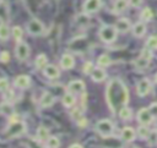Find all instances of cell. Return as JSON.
Returning <instances> with one entry per match:
<instances>
[{"instance_id":"1","label":"cell","mask_w":157,"mask_h":148,"mask_svg":"<svg viewBox=\"0 0 157 148\" xmlns=\"http://www.w3.org/2000/svg\"><path fill=\"white\" fill-rule=\"evenodd\" d=\"M107 103L113 113L119 111L128 104L129 92L125 84L119 80H112L107 86Z\"/></svg>"},{"instance_id":"2","label":"cell","mask_w":157,"mask_h":148,"mask_svg":"<svg viewBox=\"0 0 157 148\" xmlns=\"http://www.w3.org/2000/svg\"><path fill=\"white\" fill-rule=\"evenodd\" d=\"M117 32L118 31H117L115 26H109V24L103 26L99 29V38L105 43H112L117 38Z\"/></svg>"},{"instance_id":"3","label":"cell","mask_w":157,"mask_h":148,"mask_svg":"<svg viewBox=\"0 0 157 148\" xmlns=\"http://www.w3.org/2000/svg\"><path fill=\"white\" fill-rule=\"evenodd\" d=\"M114 130V125L110 120L108 119H103L101 121H98L96 124V131L102 136V137H108L113 133Z\"/></svg>"},{"instance_id":"4","label":"cell","mask_w":157,"mask_h":148,"mask_svg":"<svg viewBox=\"0 0 157 148\" xmlns=\"http://www.w3.org/2000/svg\"><path fill=\"white\" fill-rule=\"evenodd\" d=\"M151 51H152V50H150V49H147V48L144 49L141 56L137 57V59L134 61V66H135L137 70H144V68H146V67L148 66L150 57H151V55H152Z\"/></svg>"},{"instance_id":"5","label":"cell","mask_w":157,"mask_h":148,"mask_svg":"<svg viewBox=\"0 0 157 148\" xmlns=\"http://www.w3.org/2000/svg\"><path fill=\"white\" fill-rule=\"evenodd\" d=\"M25 132H26V124L23 121H17V122L10 125L6 136L13 138V137H18V136L23 135Z\"/></svg>"},{"instance_id":"6","label":"cell","mask_w":157,"mask_h":148,"mask_svg":"<svg viewBox=\"0 0 157 148\" xmlns=\"http://www.w3.org/2000/svg\"><path fill=\"white\" fill-rule=\"evenodd\" d=\"M27 31L32 35H39L44 32V26L38 20H31L27 24Z\"/></svg>"},{"instance_id":"7","label":"cell","mask_w":157,"mask_h":148,"mask_svg":"<svg viewBox=\"0 0 157 148\" xmlns=\"http://www.w3.org/2000/svg\"><path fill=\"white\" fill-rule=\"evenodd\" d=\"M15 51H16V56L20 61H25L29 55V48L25 42H18Z\"/></svg>"},{"instance_id":"8","label":"cell","mask_w":157,"mask_h":148,"mask_svg":"<svg viewBox=\"0 0 157 148\" xmlns=\"http://www.w3.org/2000/svg\"><path fill=\"white\" fill-rule=\"evenodd\" d=\"M86 86L83 83V81L81 80H75V81H71L67 86V91L72 94H78V93H83Z\"/></svg>"},{"instance_id":"9","label":"cell","mask_w":157,"mask_h":148,"mask_svg":"<svg viewBox=\"0 0 157 148\" xmlns=\"http://www.w3.org/2000/svg\"><path fill=\"white\" fill-rule=\"evenodd\" d=\"M101 5H102L101 0H86L83 4V11L86 13H93L99 10Z\"/></svg>"},{"instance_id":"10","label":"cell","mask_w":157,"mask_h":148,"mask_svg":"<svg viewBox=\"0 0 157 148\" xmlns=\"http://www.w3.org/2000/svg\"><path fill=\"white\" fill-rule=\"evenodd\" d=\"M137 120L141 125H148L152 121V114L150 109H146V108L140 109V111L137 113Z\"/></svg>"},{"instance_id":"11","label":"cell","mask_w":157,"mask_h":148,"mask_svg":"<svg viewBox=\"0 0 157 148\" xmlns=\"http://www.w3.org/2000/svg\"><path fill=\"white\" fill-rule=\"evenodd\" d=\"M150 89H151V84H150L148 80H146V78L141 80L136 86V92L140 97H145L146 94H148Z\"/></svg>"},{"instance_id":"12","label":"cell","mask_w":157,"mask_h":148,"mask_svg":"<svg viewBox=\"0 0 157 148\" xmlns=\"http://www.w3.org/2000/svg\"><path fill=\"white\" fill-rule=\"evenodd\" d=\"M29 84H31V78L27 75H20V76H17L15 78V86L17 88L25 89V88H28Z\"/></svg>"},{"instance_id":"13","label":"cell","mask_w":157,"mask_h":148,"mask_svg":"<svg viewBox=\"0 0 157 148\" xmlns=\"http://www.w3.org/2000/svg\"><path fill=\"white\" fill-rule=\"evenodd\" d=\"M60 65H61V67L65 68V70L72 68L74 65H75V60H74L72 55H70V54H64V55L61 56V59H60Z\"/></svg>"},{"instance_id":"14","label":"cell","mask_w":157,"mask_h":148,"mask_svg":"<svg viewBox=\"0 0 157 148\" xmlns=\"http://www.w3.org/2000/svg\"><path fill=\"white\" fill-rule=\"evenodd\" d=\"M44 75L48 77V78H56L59 75H60V72H59V68L55 66V65H53V64H48L45 67H44Z\"/></svg>"},{"instance_id":"15","label":"cell","mask_w":157,"mask_h":148,"mask_svg":"<svg viewBox=\"0 0 157 148\" xmlns=\"http://www.w3.org/2000/svg\"><path fill=\"white\" fill-rule=\"evenodd\" d=\"M130 27H131V24H130V21H129L128 18H120V20H118L117 23H115L117 31H118V32H121V33L128 32V31L130 29Z\"/></svg>"},{"instance_id":"16","label":"cell","mask_w":157,"mask_h":148,"mask_svg":"<svg viewBox=\"0 0 157 148\" xmlns=\"http://www.w3.org/2000/svg\"><path fill=\"white\" fill-rule=\"evenodd\" d=\"M53 103H54V97H53V94L49 93V92H44V94L42 95V98H40V100H39L40 106H42V108H49L50 105H53Z\"/></svg>"},{"instance_id":"17","label":"cell","mask_w":157,"mask_h":148,"mask_svg":"<svg viewBox=\"0 0 157 148\" xmlns=\"http://www.w3.org/2000/svg\"><path fill=\"white\" fill-rule=\"evenodd\" d=\"M121 138L125 142L134 141V138H135V130L132 127H129V126L124 127L123 131H121Z\"/></svg>"},{"instance_id":"18","label":"cell","mask_w":157,"mask_h":148,"mask_svg":"<svg viewBox=\"0 0 157 148\" xmlns=\"http://www.w3.org/2000/svg\"><path fill=\"white\" fill-rule=\"evenodd\" d=\"M105 71L102 68V67H98V68H94L93 70V72L91 73V77H92V80L93 81H96V82H102L104 78H105Z\"/></svg>"},{"instance_id":"19","label":"cell","mask_w":157,"mask_h":148,"mask_svg":"<svg viewBox=\"0 0 157 148\" xmlns=\"http://www.w3.org/2000/svg\"><path fill=\"white\" fill-rule=\"evenodd\" d=\"M145 32H146V26H145V23L144 22H137V23H135L134 24V27H132V33H134V35L135 37H142L144 34H145Z\"/></svg>"},{"instance_id":"20","label":"cell","mask_w":157,"mask_h":148,"mask_svg":"<svg viewBox=\"0 0 157 148\" xmlns=\"http://www.w3.org/2000/svg\"><path fill=\"white\" fill-rule=\"evenodd\" d=\"M49 138V131L44 126H39L37 130V141L38 142H45Z\"/></svg>"},{"instance_id":"21","label":"cell","mask_w":157,"mask_h":148,"mask_svg":"<svg viewBox=\"0 0 157 148\" xmlns=\"http://www.w3.org/2000/svg\"><path fill=\"white\" fill-rule=\"evenodd\" d=\"M128 4H129L128 0H115V2H114V7H113L114 12H115V13H120V12H123V11L128 7Z\"/></svg>"},{"instance_id":"22","label":"cell","mask_w":157,"mask_h":148,"mask_svg":"<svg viewBox=\"0 0 157 148\" xmlns=\"http://www.w3.org/2000/svg\"><path fill=\"white\" fill-rule=\"evenodd\" d=\"M48 65V59H47V55L44 54H39L37 57H36V67L39 68V70H44V67Z\"/></svg>"},{"instance_id":"23","label":"cell","mask_w":157,"mask_h":148,"mask_svg":"<svg viewBox=\"0 0 157 148\" xmlns=\"http://www.w3.org/2000/svg\"><path fill=\"white\" fill-rule=\"evenodd\" d=\"M61 100H63V104H64L66 108H71V106L75 104V102H76V99H75L74 94H72V93H70V92L65 93Z\"/></svg>"},{"instance_id":"24","label":"cell","mask_w":157,"mask_h":148,"mask_svg":"<svg viewBox=\"0 0 157 148\" xmlns=\"http://www.w3.org/2000/svg\"><path fill=\"white\" fill-rule=\"evenodd\" d=\"M60 141L55 136H49V138L45 141V148H59Z\"/></svg>"},{"instance_id":"25","label":"cell","mask_w":157,"mask_h":148,"mask_svg":"<svg viewBox=\"0 0 157 148\" xmlns=\"http://www.w3.org/2000/svg\"><path fill=\"white\" fill-rule=\"evenodd\" d=\"M0 113H1L2 115L10 116V115L13 114V108H12V105H11L9 102H5V103H2V104L0 105Z\"/></svg>"},{"instance_id":"26","label":"cell","mask_w":157,"mask_h":148,"mask_svg":"<svg viewBox=\"0 0 157 148\" xmlns=\"http://www.w3.org/2000/svg\"><path fill=\"white\" fill-rule=\"evenodd\" d=\"M110 57L107 55V54H103V55H101L99 57H98V60H97V64H98V66L99 67H107L108 65H110Z\"/></svg>"},{"instance_id":"27","label":"cell","mask_w":157,"mask_h":148,"mask_svg":"<svg viewBox=\"0 0 157 148\" xmlns=\"http://www.w3.org/2000/svg\"><path fill=\"white\" fill-rule=\"evenodd\" d=\"M10 35V29L5 23H0V40H7Z\"/></svg>"},{"instance_id":"28","label":"cell","mask_w":157,"mask_h":148,"mask_svg":"<svg viewBox=\"0 0 157 148\" xmlns=\"http://www.w3.org/2000/svg\"><path fill=\"white\" fill-rule=\"evenodd\" d=\"M146 48L150 50H156L157 49V37L156 35H151L147 42H146Z\"/></svg>"},{"instance_id":"29","label":"cell","mask_w":157,"mask_h":148,"mask_svg":"<svg viewBox=\"0 0 157 148\" xmlns=\"http://www.w3.org/2000/svg\"><path fill=\"white\" fill-rule=\"evenodd\" d=\"M152 17H153V12H152L151 9L146 7V9L142 10V12H141V20L142 21H150Z\"/></svg>"},{"instance_id":"30","label":"cell","mask_w":157,"mask_h":148,"mask_svg":"<svg viewBox=\"0 0 157 148\" xmlns=\"http://www.w3.org/2000/svg\"><path fill=\"white\" fill-rule=\"evenodd\" d=\"M12 35H13V38H15L17 42H21L22 35H23L22 28H21V27H18V26H15V27L12 28Z\"/></svg>"},{"instance_id":"31","label":"cell","mask_w":157,"mask_h":148,"mask_svg":"<svg viewBox=\"0 0 157 148\" xmlns=\"http://www.w3.org/2000/svg\"><path fill=\"white\" fill-rule=\"evenodd\" d=\"M119 116H120V119H123V120H129L130 116H131V110H130L129 108L124 106V108H121V109L119 110Z\"/></svg>"},{"instance_id":"32","label":"cell","mask_w":157,"mask_h":148,"mask_svg":"<svg viewBox=\"0 0 157 148\" xmlns=\"http://www.w3.org/2000/svg\"><path fill=\"white\" fill-rule=\"evenodd\" d=\"M137 133H139V136L142 137V138H147V137L150 136V131H148L147 127H145V125H142V126H140V127L137 128Z\"/></svg>"},{"instance_id":"33","label":"cell","mask_w":157,"mask_h":148,"mask_svg":"<svg viewBox=\"0 0 157 148\" xmlns=\"http://www.w3.org/2000/svg\"><path fill=\"white\" fill-rule=\"evenodd\" d=\"M93 70H94V67H93V64H92L91 61H87V62L83 65V72H85L86 75L92 73V72H93Z\"/></svg>"},{"instance_id":"34","label":"cell","mask_w":157,"mask_h":148,"mask_svg":"<svg viewBox=\"0 0 157 148\" xmlns=\"http://www.w3.org/2000/svg\"><path fill=\"white\" fill-rule=\"evenodd\" d=\"M0 91H9V82L6 78H0Z\"/></svg>"},{"instance_id":"35","label":"cell","mask_w":157,"mask_h":148,"mask_svg":"<svg viewBox=\"0 0 157 148\" xmlns=\"http://www.w3.org/2000/svg\"><path fill=\"white\" fill-rule=\"evenodd\" d=\"M10 60V54L5 50V51H1L0 53V61L1 62H7Z\"/></svg>"},{"instance_id":"36","label":"cell","mask_w":157,"mask_h":148,"mask_svg":"<svg viewBox=\"0 0 157 148\" xmlns=\"http://www.w3.org/2000/svg\"><path fill=\"white\" fill-rule=\"evenodd\" d=\"M148 109H150L152 116H156V117H157V103H152Z\"/></svg>"},{"instance_id":"37","label":"cell","mask_w":157,"mask_h":148,"mask_svg":"<svg viewBox=\"0 0 157 148\" xmlns=\"http://www.w3.org/2000/svg\"><path fill=\"white\" fill-rule=\"evenodd\" d=\"M129 4L132 6V7H139L141 4H142V0H128Z\"/></svg>"},{"instance_id":"38","label":"cell","mask_w":157,"mask_h":148,"mask_svg":"<svg viewBox=\"0 0 157 148\" xmlns=\"http://www.w3.org/2000/svg\"><path fill=\"white\" fill-rule=\"evenodd\" d=\"M77 125H78L80 127H85V126L87 125V120H86L85 117H82V116H81V117L77 120Z\"/></svg>"},{"instance_id":"39","label":"cell","mask_w":157,"mask_h":148,"mask_svg":"<svg viewBox=\"0 0 157 148\" xmlns=\"http://www.w3.org/2000/svg\"><path fill=\"white\" fill-rule=\"evenodd\" d=\"M69 148H83L81 144H78V143H74V144H71Z\"/></svg>"},{"instance_id":"40","label":"cell","mask_w":157,"mask_h":148,"mask_svg":"<svg viewBox=\"0 0 157 148\" xmlns=\"http://www.w3.org/2000/svg\"><path fill=\"white\" fill-rule=\"evenodd\" d=\"M155 80H156V82H157V75H156V77H155Z\"/></svg>"},{"instance_id":"41","label":"cell","mask_w":157,"mask_h":148,"mask_svg":"<svg viewBox=\"0 0 157 148\" xmlns=\"http://www.w3.org/2000/svg\"><path fill=\"white\" fill-rule=\"evenodd\" d=\"M156 127H157V119H156Z\"/></svg>"},{"instance_id":"42","label":"cell","mask_w":157,"mask_h":148,"mask_svg":"<svg viewBox=\"0 0 157 148\" xmlns=\"http://www.w3.org/2000/svg\"><path fill=\"white\" fill-rule=\"evenodd\" d=\"M134 148H139V147H134Z\"/></svg>"}]
</instances>
